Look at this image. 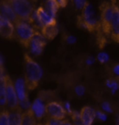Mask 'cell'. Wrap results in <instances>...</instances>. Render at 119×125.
<instances>
[{
  "mask_svg": "<svg viewBox=\"0 0 119 125\" xmlns=\"http://www.w3.org/2000/svg\"><path fill=\"white\" fill-rule=\"evenodd\" d=\"M25 79L24 83L27 89L34 90L38 85L43 76V70L39 65L27 54H24Z\"/></svg>",
  "mask_w": 119,
  "mask_h": 125,
  "instance_id": "obj_1",
  "label": "cell"
},
{
  "mask_svg": "<svg viewBox=\"0 0 119 125\" xmlns=\"http://www.w3.org/2000/svg\"><path fill=\"white\" fill-rule=\"evenodd\" d=\"M82 10V15L77 17L78 27L90 32L96 31L99 26V22H97L92 5L88 1H86Z\"/></svg>",
  "mask_w": 119,
  "mask_h": 125,
  "instance_id": "obj_2",
  "label": "cell"
},
{
  "mask_svg": "<svg viewBox=\"0 0 119 125\" xmlns=\"http://www.w3.org/2000/svg\"><path fill=\"white\" fill-rule=\"evenodd\" d=\"M13 25L14 27V38L19 40L24 47L28 48L29 40L36 30L29 24L20 20L13 23Z\"/></svg>",
  "mask_w": 119,
  "mask_h": 125,
  "instance_id": "obj_3",
  "label": "cell"
},
{
  "mask_svg": "<svg viewBox=\"0 0 119 125\" xmlns=\"http://www.w3.org/2000/svg\"><path fill=\"white\" fill-rule=\"evenodd\" d=\"M15 15L20 20L29 22L34 10V6L29 0H6Z\"/></svg>",
  "mask_w": 119,
  "mask_h": 125,
  "instance_id": "obj_4",
  "label": "cell"
},
{
  "mask_svg": "<svg viewBox=\"0 0 119 125\" xmlns=\"http://www.w3.org/2000/svg\"><path fill=\"white\" fill-rule=\"evenodd\" d=\"M100 27L102 33L107 37L110 36L111 23L113 16V6L110 2L103 1L100 6Z\"/></svg>",
  "mask_w": 119,
  "mask_h": 125,
  "instance_id": "obj_5",
  "label": "cell"
},
{
  "mask_svg": "<svg viewBox=\"0 0 119 125\" xmlns=\"http://www.w3.org/2000/svg\"><path fill=\"white\" fill-rule=\"evenodd\" d=\"M4 81L6 104L9 106L10 109L15 108L18 106V99L14 88L13 82L7 75H4Z\"/></svg>",
  "mask_w": 119,
  "mask_h": 125,
  "instance_id": "obj_6",
  "label": "cell"
},
{
  "mask_svg": "<svg viewBox=\"0 0 119 125\" xmlns=\"http://www.w3.org/2000/svg\"><path fill=\"white\" fill-rule=\"evenodd\" d=\"M47 44L46 39L41 33L36 31L35 33L32 36L29 42L28 48H29L30 52L34 56H38L42 53L43 50Z\"/></svg>",
  "mask_w": 119,
  "mask_h": 125,
  "instance_id": "obj_7",
  "label": "cell"
},
{
  "mask_svg": "<svg viewBox=\"0 0 119 125\" xmlns=\"http://www.w3.org/2000/svg\"><path fill=\"white\" fill-rule=\"evenodd\" d=\"M45 114L49 117L58 120H63L66 116L64 108L57 102H51L45 105Z\"/></svg>",
  "mask_w": 119,
  "mask_h": 125,
  "instance_id": "obj_8",
  "label": "cell"
},
{
  "mask_svg": "<svg viewBox=\"0 0 119 125\" xmlns=\"http://www.w3.org/2000/svg\"><path fill=\"white\" fill-rule=\"evenodd\" d=\"M113 6V16L111 23V39L116 42H119V10L116 4Z\"/></svg>",
  "mask_w": 119,
  "mask_h": 125,
  "instance_id": "obj_9",
  "label": "cell"
},
{
  "mask_svg": "<svg viewBox=\"0 0 119 125\" xmlns=\"http://www.w3.org/2000/svg\"><path fill=\"white\" fill-rule=\"evenodd\" d=\"M0 36L6 39L14 38L13 24L1 15H0Z\"/></svg>",
  "mask_w": 119,
  "mask_h": 125,
  "instance_id": "obj_10",
  "label": "cell"
},
{
  "mask_svg": "<svg viewBox=\"0 0 119 125\" xmlns=\"http://www.w3.org/2000/svg\"><path fill=\"white\" fill-rule=\"evenodd\" d=\"M45 99L41 96L38 97L32 103L30 108L33 112L36 119L40 120H41L45 115V105L44 104Z\"/></svg>",
  "mask_w": 119,
  "mask_h": 125,
  "instance_id": "obj_11",
  "label": "cell"
},
{
  "mask_svg": "<svg viewBox=\"0 0 119 125\" xmlns=\"http://www.w3.org/2000/svg\"><path fill=\"white\" fill-rule=\"evenodd\" d=\"M0 15L7 19L12 24L19 20L6 0L0 1Z\"/></svg>",
  "mask_w": 119,
  "mask_h": 125,
  "instance_id": "obj_12",
  "label": "cell"
},
{
  "mask_svg": "<svg viewBox=\"0 0 119 125\" xmlns=\"http://www.w3.org/2000/svg\"><path fill=\"white\" fill-rule=\"evenodd\" d=\"M80 122L82 125H92L95 118V111L90 106H84L79 113Z\"/></svg>",
  "mask_w": 119,
  "mask_h": 125,
  "instance_id": "obj_13",
  "label": "cell"
},
{
  "mask_svg": "<svg viewBox=\"0 0 119 125\" xmlns=\"http://www.w3.org/2000/svg\"><path fill=\"white\" fill-rule=\"evenodd\" d=\"M36 15L39 20L40 22L43 25H49V24H57V20L54 18L52 17L48 12L45 10L43 6H40L36 10Z\"/></svg>",
  "mask_w": 119,
  "mask_h": 125,
  "instance_id": "obj_14",
  "label": "cell"
},
{
  "mask_svg": "<svg viewBox=\"0 0 119 125\" xmlns=\"http://www.w3.org/2000/svg\"><path fill=\"white\" fill-rule=\"evenodd\" d=\"M41 33L44 36L45 39L52 40L54 39L59 33L57 25V24H49L45 25L41 28Z\"/></svg>",
  "mask_w": 119,
  "mask_h": 125,
  "instance_id": "obj_15",
  "label": "cell"
},
{
  "mask_svg": "<svg viewBox=\"0 0 119 125\" xmlns=\"http://www.w3.org/2000/svg\"><path fill=\"white\" fill-rule=\"evenodd\" d=\"M14 88L15 90L18 102L22 101L26 97H27V94L25 91V83L24 79H22V78H19L15 81Z\"/></svg>",
  "mask_w": 119,
  "mask_h": 125,
  "instance_id": "obj_16",
  "label": "cell"
},
{
  "mask_svg": "<svg viewBox=\"0 0 119 125\" xmlns=\"http://www.w3.org/2000/svg\"><path fill=\"white\" fill-rule=\"evenodd\" d=\"M22 113V109L19 106L11 109L9 111V125H20Z\"/></svg>",
  "mask_w": 119,
  "mask_h": 125,
  "instance_id": "obj_17",
  "label": "cell"
},
{
  "mask_svg": "<svg viewBox=\"0 0 119 125\" xmlns=\"http://www.w3.org/2000/svg\"><path fill=\"white\" fill-rule=\"evenodd\" d=\"M36 119L30 108L22 113L20 125H36Z\"/></svg>",
  "mask_w": 119,
  "mask_h": 125,
  "instance_id": "obj_18",
  "label": "cell"
},
{
  "mask_svg": "<svg viewBox=\"0 0 119 125\" xmlns=\"http://www.w3.org/2000/svg\"><path fill=\"white\" fill-rule=\"evenodd\" d=\"M59 8L60 7L55 1V0H47L45 4V10L48 12L49 15L54 18L56 17V14Z\"/></svg>",
  "mask_w": 119,
  "mask_h": 125,
  "instance_id": "obj_19",
  "label": "cell"
},
{
  "mask_svg": "<svg viewBox=\"0 0 119 125\" xmlns=\"http://www.w3.org/2000/svg\"><path fill=\"white\" fill-rule=\"evenodd\" d=\"M6 104V88H5L4 76L0 77V106H4Z\"/></svg>",
  "mask_w": 119,
  "mask_h": 125,
  "instance_id": "obj_20",
  "label": "cell"
},
{
  "mask_svg": "<svg viewBox=\"0 0 119 125\" xmlns=\"http://www.w3.org/2000/svg\"><path fill=\"white\" fill-rule=\"evenodd\" d=\"M106 86L109 88L111 90V93L115 94L116 91L119 88V82L117 79H109L106 81L105 82Z\"/></svg>",
  "mask_w": 119,
  "mask_h": 125,
  "instance_id": "obj_21",
  "label": "cell"
},
{
  "mask_svg": "<svg viewBox=\"0 0 119 125\" xmlns=\"http://www.w3.org/2000/svg\"><path fill=\"white\" fill-rule=\"evenodd\" d=\"M0 125H9V111H0Z\"/></svg>",
  "mask_w": 119,
  "mask_h": 125,
  "instance_id": "obj_22",
  "label": "cell"
},
{
  "mask_svg": "<svg viewBox=\"0 0 119 125\" xmlns=\"http://www.w3.org/2000/svg\"><path fill=\"white\" fill-rule=\"evenodd\" d=\"M18 106L20 107L21 108V109H24V110H26L28 109L29 108H30V102L29 101V99H28V96L26 97L22 101H20L18 102Z\"/></svg>",
  "mask_w": 119,
  "mask_h": 125,
  "instance_id": "obj_23",
  "label": "cell"
},
{
  "mask_svg": "<svg viewBox=\"0 0 119 125\" xmlns=\"http://www.w3.org/2000/svg\"><path fill=\"white\" fill-rule=\"evenodd\" d=\"M97 59L99 62H100L101 63H105L107 62L109 60V55L107 54L106 52H100L99 54H97Z\"/></svg>",
  "mask_w": 119,
  "mask_h": 125,
  "instance_id": "obj_24",
  "label": "cell"
},
{
  "mask_svg": "<svg viewBox=\"0 0 119 125\" xmlns=\"http://www.w3.org/2000/svg\"><path fill=\"white\" fill-rule=\"evenodd\" d=\"M77 9H82L86 3V0H71Z\"/></svg>",
  "mask_w": 119,
  "mask_h": 125,
  "instance_id": "obj_25",
  "label": "cell"
},
{
  "mask_svg": "<svg viewBox=\"0 0 119 125\" xmlns=\"http://www.w3.org/2000/svg\"><path fill=\"white\" fill-rule=\"evenodd\" d=\"M75 92L78 96H82V95H83L84 94L85 88H84V87L83 85H77L75 86Z\"/></svg>",
  "mask_w": 119,
  "mask_h": 125,
  "instance_id": "obj_26",
  "label": "cell"
},
{
  "mask_svg": "<svg viewBox=\"0 0 119 125\" xmlns=\"http://www.w3.org/2000/svg\"><path fill=\"white\" fill-rule=\"evenodd\" d=\"M102 108L105 111L107 112V113H112V108L110 104L107 102H104L102 104Z\"/></svg>",
  "mask_w": 119,
  "mask_h": 125,
  "instance_id": "obj_27",
  "label": "cell"
},
{
  "mask_svg": "<svg viewBox=\"0 0 119 125\" xmlns=\"http://www.w3.org/2000/svg\"><path fill=\"white\" fill-rule=\"evenodd\" d=\"M61 121V120H58L48 117V120L46 122V123L45 124V125H59Z\"/></svg>",
  "mask_w": 119,
  "mask_h": 125,
  "instance_id": "obj_28",
  "label": "cell"
},
{
  "mask_svg": "<svg viewBox=\"0 0 119 125\" xmlns=\"http://www.w3.org/2000/svg\"><path fill=\"white\" fill-rule=\"evenodd\" d=\"M70 116L72 117V120L74 122H79L80 121V117H79V113L77 111H72Z\"/></svg>",
  "mask_w": 119,
  "mask_h": 125,
  "instance_id": "obj_29",
  "label": "cell"
},
{
  "mask_svg": "<svg viewBox=\"0 0 119 125\" xmlns=\"http://www.w3.org/2000/svg\"><path fill=\"white\" fill-rule=\"evenodd\" d=\"M95 116H97V118L101 121H105L107 119V116L105 114L100 111H95Z\"/></svg>",
  "mask_w": 119,
  "mask_h": 125,
  "instance_id": "obj_30",
  "label": "cell"
},
{
  "mask_svg": "<svg viewBox=\"0 0 119 125\" xmlns=\"http://www.w3.org/2000/svg\"><path fill=\"white\" fill-rule=\"evenodd\" d=\"M63 108H64V109H65V111H66V113H68L69 115L71 114V113H72V110H71V104H70V103L68 102H66L64 103V104H63Z\"/></svg>",
  "mask_w": 119,
  "mask_h": 125,
  "instance_id": "obj_31",
  "label": "cell"
},
{
  "mask_svg": "<svg viewBox=\"0 0 119 125\" xmlns=\"http://www.w3.org/2000/svg\"><path fill=\"white\" fill-rule=\"evenodd\" d=\"M60 8H65L68 4V0H55Z\"/></svg>",
  "mask_w": 119,
  "mask_h": 125,
  "instance_id": "obj_32",
  "label": "cell"
},
{
  "mask_svg": "<svg viewBox=\"0 0 119 125\" xmlns=\"http://www.w3.org/2000/svg\"><path fill=\"white\" fill-rule=\"evenodd\" d=\"M66 41L68 43H69V44H72V43L75 42L76 38L73 36H72V35H68V36H66Z\"/></svg>",
  "mask_w": 119,
  "mask_h": 125,
  "instance_id": "obj_33",
  "label": "cell"
},
{
  "mask_svg": "<svg viewBox=\"0 0 119 125\" xmlns=\"http://www.w3.org/2000/svg\"><path fill=\"white\" fill-rule=\"evenodd\" d=\"M94 61H95V59L93 56H88V58L86 59V63L87 65H92L93 63L94 62Z\"/></svg>",
  "mask_w": 119,
  "mask_h": 125,
  "instance_id": "obj_34",
  "label": "cell"
},
{
  "mask_svg": "<svg viewBox=\"0 0 119 125\" xmlns=\"http://www.w3.org/2000/svg\"><path fill=\"white\" fill-rule=\"evenodd\" d=\"M113 72L116 75L119 76V65L117 63L113 67Z\"/></svg>",
  "mask_w": 119,
  "mask_h": 125,
  "instance_id": "obj_35",
  "label": "cell"
},
{
  "mask_svg": "<svg viewBox=\"0 0 119 125\" xmlns=\"http://www.w3.org/2000/svg\"><path fill=\"white\" fill-rule=\"evenodd\" d=\"M59 125H73L71 122L69 120H61L60 122V123L59 124Z\"/></svg>",
  "mask_w": 119,
  "mask_h": 125,
  "instance_id": "obj_36",
  "label": "cell"
},
{
  "mask_svg": "<svg viewBox=\"0 0 119 125\" xmlns=\"http://www.w3.org/2000/svg\"><path fill=\"white\" fill-rule=\"evenodd\" d=\"M0 67H3V60L0 56Z\"/></svg>",
  "mask_w": 119,
  "mask_h": 125,
  "instance_id": "obj_37",
  "label": "cell"
},
{
  "mask_svg": "<svg viewBox=\"0 0 119 125\" xmlns=\"http://www.w3.org/2000/svg\"><path fill=\"white\" fill-rule=\"evenodd\" d=\"M117 0H111V4H116Z\"/></svg>",
  "mask_w": 119,
  "mask_h": 125,
  "instance_id": "obj_38",
  "label": "cell"
},
{
  "mask_svg": "<svg viewBox=\"0 0 119 125\" xmlns=\"http://www.w3.org/2000/svg\"><path fill=\"white\" fill-rule=\"evenodd\" d=\"M29 1H31V3H32V2H34H34H36V1H38V0H29Z\"/></svg>",
  "mask_w": 119,
  "mask_h": 125,
  "instance_id": "obj_39",
  "label": "cell"
}]
</instances>
